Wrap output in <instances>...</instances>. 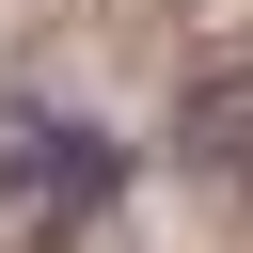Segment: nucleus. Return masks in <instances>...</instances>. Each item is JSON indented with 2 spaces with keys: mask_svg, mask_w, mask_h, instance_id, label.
I'll list each match as a JSON object with an SVG mask.
<instances>
[{
  "mask_svg": "<svg viewBox=\"0 0 253 253\" xmlns=\"http://www.w3.org/2000/svg\"><path fill=\"white\" fill-rule=\"evenodd\" d=\"M95 206H111V142H95V126H32V142H0V253H79Z\"/></svg>",
  "mask_w": 253,
  "mask_h": 253,
  "instance_id": "obj_1",
  "label": "nucleus"
},
{
  "mask_svg": "<svg viewBox=\"0 0 253 253\" xmlns=\"http://www.w3.org/2000/svg\"><path fill=\"white\" fill-rule=\"evenodd\" d=\"M174 158H190V174H221V190H253V63H221V79H190V95H174Z\"/></svg>",
  "mask_w": 253,
  "mask_h": 253,
  "instance_id": "obj_2",
  "label": "nucleus"
}]
</instances>
